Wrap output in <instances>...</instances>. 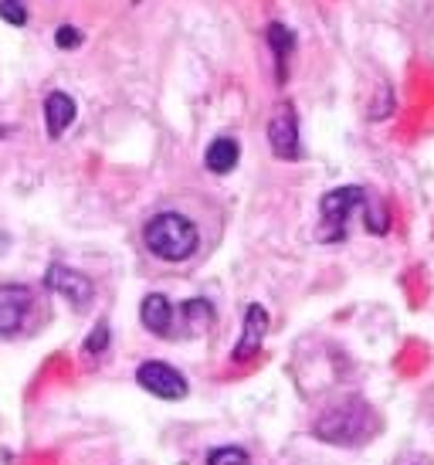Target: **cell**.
Returning <instances> with one entry per match:
<instances>
[{
  "label": "cell",
  "mask_w": 434,
  "mask_h": 465,
  "mask_svg": "<svg viewBox=\"0 0 434 465\" xmlns=\"http://www.w3.org/2000/svg\"><path fill=\"white\" fill-rule=\"evenodd\" d=\"M143 242L160 262H187L201 245V232L191 218L177 211H160L156 218L146 221Z\"/></svg>",
  "instance_id": "6da1fadb"
},
{
  "label": "cell",
  "mask_w": 434,
  "mask_h": 465,
  "mask_svg": "<svg viewBox=\"0 0 434 465\" xmlns=\"http://www.w3.org/2000/svg\"><path fill=\"white\" fill-rule=\"evenodd\" d=\"M373 414L367 408V401H343V404H332L316 418L312 435L330 445H360L373 435Z\"/></svg>",
  "instance_id": "7a4b0ae2"
},
{
  "label": "cell",
  "mask_w": 434,
  "mask_h": 465,
  "mask_svg": "<svg viewBox=\"0 0 434 465\" xmlns=\"http://www.w3.org/2000/svg\"><path fill=\"white\" fill-rule=\"evenodd\" d=\"M367 201H370V194H367L363 187H340V191H330V194L322 197V204H320L322 242H343L350 214H353L357 207H367Z\"/></svg>",
  "instance_id": "3957f363"
},
{
  "label": "cell",
  "mask_w": 434,
  "mask_h": 465,
  "mask_svg": "<svg viewBox=\"0 0 434 465\" xmlns=\"http://www.w3.org/2000/svg\"><path fill=\"white\" fill-rule=\"evenodd\" d=\"M269 146L279 160H299L302 156V143H299V116L295 105L285 103L275 109V116L269 119Z\"/></svg>",
  "instance_id": "277c9868"
},
{
  "label": "cell",
  "mask_w": 434,
  "mask_h": 465,
  "mask_svg": "<svg viewBox=\"0 0 434 465\" xmlns=\"http://www.w3.org/2000/svg\"><path fill=\"white\" fill-rule=\"evenodd\" d=\"M136 381H140L143 391H150L156 398L163 401H180L187 394V381L180 374L177 367H170L163 361H146L140 363V371H136Z\"/></svg>",
  "instance_id": "5b68a950"
},
{
  "label": "cell",
  "mask_w": 434,
  "mask_h": 465,
  "mask_svg": "<svg viewBox=\"0 0 434 465\" xmlns=\"http://www.w3.org/2000/svg\"><path fill=\"white\" fill-rule=\"evenodd\" d=\"M44 282H48L52 292L68 299V306H75V310H85L92 302V296H95V285H92L89 275L68 269V265H52L48 275H44Z\"/></svg>",
  "instance_id": "8992f818"
},
{
  "label": "cell",
  "mask_w": 434,
  "mask_h": 465,
  "mask_svg": "<svg viewBox=\"0 0 434 465\" xmlns=\"http://www.w3.org/2000/svg\"><path fill=\"white\" fill-rule=\"evenodd\" d=\"M35 306V292L27 285H0V336H14L27 323V312Z\"/></svg>",
  "instance_id": "52a82bcc"
},
{
  "label": "cell",
  "mask_w": 434,
  "mask_h": 465,
  "mask_svg": "<svg viewBox=\"0 0 434 465\" xmlns=\"http://www.w3.org/2000/svg\"><path fill=\"white\" fill-rule=\"evenodd\" d=\"M140 320L150 333L163 336V340L177 336V310H173V302H170L163 292H150V296L143 299Z\"/></svg>",
  "instance_id": "ba28073f"
},
{
  "label": "cell",
  "mask_w": 434,
  "mask_h": 465,
  "mask_svg": "<svg viewBox=\"0 0 434 465\" xmlns=\"http://www.w3.org/2000/svg\"><path fill=\"white\" fill-rule=\"evenodd\" d=\"M265 330H269V312H265V306L252 302L248 312H244V333H242V340H238V347H234V361L255 357L258 347H261V340H265Z\"/></svg>",
  "instance_id": "9c48e42d"
},
{
  "label": "cell",
  "mask_w": 434,
  "mask_h": 465,
  "mask_svg": "<svg viewBox=\"0 0 434 465\" xmlns=\"http://www.w3.org/2000/svg\"><path fill=\"white\" fill-rule=\"evenodd\" d=\"M75 99L68 95V92H52L48 99H44V126H48V136L58 140L72 123H75Z\"/></svg>",
  "instance_id": "30bf717a"
},
{
  "label": "cell",
  "mask_w": 434,
  "mask_h": 465,
  "mask_svg": "<svg viewBox=\"0 0 434 465\" xmlns=\"http://www.w3.org/2000/svg\"><path fill=\"white\" fill-rule=\"evenodd\" d=\"M238 156H242V146H238L234 136H217V140L207 146L204 163H207L211 173L224 177V173H231V170L238 167Z\"/></svg>",
  "instance_id": "8fae6325"
},
{
  "label": "cell",
  "mask_w": 434,
  "mask_h": 465,
  "mask_svg": "<svg viewBox=\"0 0 434 465\" xmlns=\"http://www.w3.org/2000/svg\"><path fill=\"white\" fill-rule=\"evenodd\" d=\"M265 38H269L271 52H275V65H279L275 75H279V82H285V78H289V58H292V52H295L292 31L275 21V25H269V35H265Z\"/></svg>",
  "instance_id": "7c38bea8"
},
{
  "label": "cell",
  "mask_w": 434,
  "mask_h": 465,
  "mask_svg": "<svg viewBox=\"0 0 434 465\" xmlns=\"http://www.w3.org/2000/svg\"><path fill=\"white\" fill-rule=\"evenodd\" d=\"M207 465H252V459L238 445H221V449H211Z\"/></svg>",
  "instance_id": "4fadbf2b"
},
{
  "label": "cell",
  "mask_w": 434,
  "mask_h": 465,
  "mask_svg": "<svg viewBox=\"0 0 434 465\" xmlns=\"http://www.w3.org/2000/svg\"><path fill=\"white\" fill-rule=\"evenodd\" d=\"M0 17L14 27H25L27 25V11H25V0H0Z\"/></svg>",
  "instance_id": "5bb4252c"
},
{
  "label": "cell",
  "mask_w": 434,
  "mask_h": 465,
  "mask_svg": "<svg viewBox=\"0 0 434 465\" xmlns=\"http://www.w3.org/2000/svg\"><path fill=\"white\" fill-rule=\"evenodd\" d=\"M82 41H85V38H82V31H78V27H72V25H62L58 31H54V45H58V48H64V52L78 48Z\"/></svg>",
  "instance_id": "9a60e30c"
},
{
  "label": "cell",
  "mask_w": 434,
  "mask_h": 465,
  "mask_svg": "<svg viewBox=\"0 0 434 465\" xmlns=\"http://www.w3.org/2000/svg\"><path fill=\"white\" fill-rule=\"evenodd\" d=\"M105 347H109V326L105 323H99L95 330L89 333V340H85V353H105Z\"/></svg>",
  "instance_id": "2e32d148"
},
{
  "label": "cell",
  "mask_w": 434,
  "mask_h": 465,
  "mask_svg": "<svg viewBox=\"0 0 434 465\" xmlns=\"http://www.w3.org/2000/svg\"><path fill=\"white\" fill-rule=\"evenodd\" d=\"M410 465H431V462H410Z\"/></svg>",
  "instance_id": "e0dca14e"
}]
</instances>
